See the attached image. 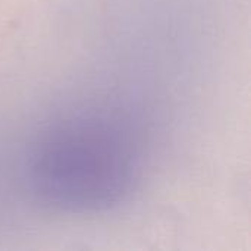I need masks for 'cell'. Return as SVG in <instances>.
I'll return each mask as SVG.
<instances>
[{
    "mask_svg": "<svg viewBox=\"0 0 251 251\" xmlns=\"http://www.w3.org/2000/svg\"><path fill=\"white\" fill-rule=\"evenodd\" d=\"M143 159V138L131 116L90 106L41 128L28 147L24 178L43 206L68 215H97L129 197Z\"/></svg>",
    "mask_w": 251,
    "mask_h": 251,
    "instance_id": "1",
    "label": "cell"
}]
</instances>
